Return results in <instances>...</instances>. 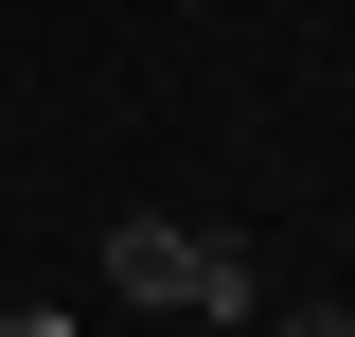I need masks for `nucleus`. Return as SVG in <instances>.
Returning a JSON list of instances; mask_svg holds the SVG:
<instances>
[{"label":"nucleus","instance_id":"obj_1","mask_svg":"<svg viewBox=\"0 0 355 337\" xmlns=\"http://www.w3.org/2000/svg\"><path fill=\"white\" fill-rule=\"evenodd\" d=\"M196 284V231L178 213H107V302H178Z\"/></svg>","mask_w":355,"mask_h":337},{"label":"nucleus","instance_id":"obj_2","mask_svg":"<svg viewBox=\"0 0 355 337\" xmlns=\"http://www.w3.org/2000/svg\"><path fill=\"white\" fill-rule=\"evenodd\" d=\"M178 320H214V337H249V249H214V231H196V284H178Z\"/></svg>","mask_w":355,"mask_h":337},{"label":"nucleus","instance_id":"obj_3","mask_svg":"<svg viewBox=\"0 0 355 337\" xmlns=\"http://www.w3.org/2000/svg\"><path fill=\"white\" fill-rule=\"evenodd\" d=\"M266 337H355V302H284V320H266Z\"/></svg>","mask_w":355,"mask_h":337},{"label":"nucleus","instance_id":"obj_4","mask_svg":"<svg viewBox=\"0 0 355 337\" xmlns=\"http://www.w3.org/2000/svg\"><path fill=\"white\" fill-rule=\"evenodd\" d=\"M0 337H71V320H53V302H0Z\"/></svg>","mask_w":355,"mask_h":337}]
</instances>
